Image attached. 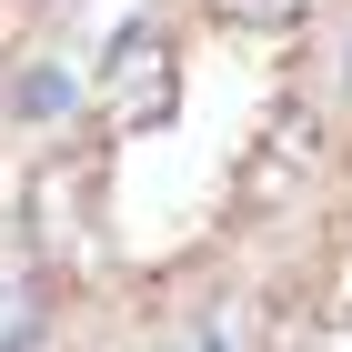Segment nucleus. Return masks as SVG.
Instances as JSON below:
<instances>
[{"label": "nucleus", "instance_id": "f257e3e1", "mask_svg": "<svg viewBox=\"0 0 352 352\" xmlns=\"http://www.w3.org/2000/svg\"><path fill=\"white\" fill-rule=\"evenodd\" d=\"M101 111L121 121V131H141V121H171V41L162 30H121L101 60Z\"/></svg>", "mask_w": 352, "mask_h": 352}, {"label": "nucleus", "instance_id": "f03ea898", "mask_svg": "<svg viewBox=\"0 0 352 352\" xmlns=\"http://www.w3.org/2000/svg\"><path fill=\"white\" fill-rule=\"evenodd\" d=\"M21 212H30V252L41 262H81V242H91V171L81 162H41Z\"/></svg>", "mask_w": 352, "mask_h": 352}, {"label": "nucleus", "instance_id": "7ed1b4c3", "mask_svg": "<svg viewBox=\"0 0 352 352\" xmlns=\"http://www.w3.org/2000/svg\"><path fill=\"white\" fill-rule=\"evenodd\" d=\"M312 162H322V121L282 111V121L262 131V151L242 162V182H232V191H242V212H282V201L312 182Z\"/></svg>", "mask_w": 352, "mask_h": 352}, {"label": "nucleus", "instance_id": "20e7f679", "mask_svg": "<svg viewBox=\"0 0 352 352\" xmlns=\"http://www.w3.org/2000/svg\"><path fill=\"white\" fill-rule=\"evenodd\" d=\"M71 101H81V81H71L60 60H41V71H30V81H21V111H30V121H60V111H71Z\"/></svg>", "mask_w": 352, "mask_h": 352}, {"label": "nucleus", "instance_id": "39448f33", "mask_svg": "<svg viewBox=\"0 0 352 352\" xmlns=\"http://www.w3.org/2000/svg\"><path fill=\"white\" fill-rule=\"evenodd\" d=\"M212 10H221L232 30H292L302 10H312V0H212Z\"/></svg>", "mask_w": 352, "mask_h": 352}]
</instances>
